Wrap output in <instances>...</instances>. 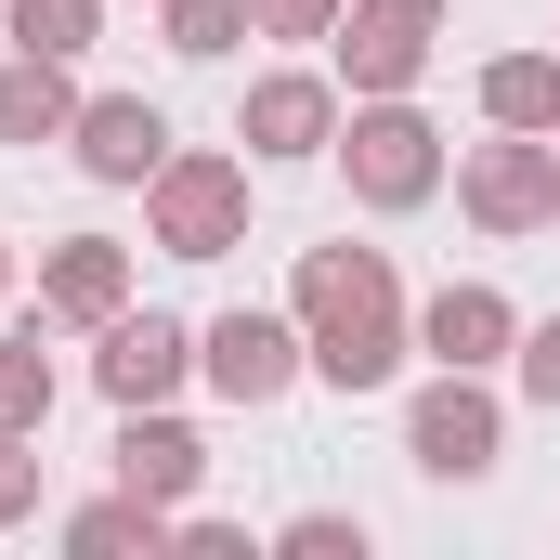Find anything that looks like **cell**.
Masks as SVG:
<instances>
[{
    "instance_id": "cell-1",
    "label": "cell",
    "mask_w": 560,
    "mask_h": 560,
    "mask_svg": "<svg viewBox=\"0 0 560 560\" xmlns=\"http://www.w3.org/2000/svg\"><path fill=\"white\" fill-rule=\"evenodd\" d=\"M287 313H300V352H313L326 392H392V365L418 352L405 287H392V248H300Z\"/></svg>"
},
{
    "instance_id": "cell-2",
    "label": "cell",
    "mask_w": 560,
    "mask_h": 560,
    "mask_svg": "<svg viewBox=\"0 0 560 560\" xmlns=\"http://www.w3.org/2000/svg\"><path fill=\"white\" fill-rule=\"evenodd\" d=\"M143 235H156L170 261H222V248H248V156L170 143V170L143 183Z\"/></svg>"
},
{
    "instance_id": "cell-3",
    "label": "cell",
    "mask_w": 560,
    "mask_h": 560,
    "mask_svg": "<svg viewBox=\"0 0 560 560\" xmlns=\"http://www.w3.org/2000/svg\"><path fill=\"white\" fill-rule=\"evenodd\" d=\"M326 156L352 170V196H365V209H430V196H443V131H430V118L405 105V92H378V105H352Z\"/></svg>"
},
{
    "instance_id": "cell-4",
    "label": "cell",
    "mask_w": 560,
    "mask_h": 560,
    "mask_svg": "<svg viewBox=\"0 0 560 560\" xmlns=\"http://www.w3.org/2000/svg\"><path fill=\"white\" fill-rule=\"evenodd\" d=\"M456 209L482 222V235H535L560 209V131H495L456 156Z\"/></svg>"
},
{
    "instance_id": "cell-5",
    "label": "cell",
    "mask_w": 560,
    "mask_h": 560,
    "mask_svg": "<svg viewBox=\"0 0 560 560\" xmlns=\"http://www.w3.org/2000/svg\"><path fill=\"white\" fill-rule=\"evenodd\" d=\"M495 443H509V405L482 392V365H443L418 405H405V456H418L430 482H482Z\"/></svg>"
},
{
    "instance_id": "cell-6",
    "label": "cell",
    "mask_w": 560,
    "mask_h": 560,
    "mask_svg": "<svg viewBox=\"0 0 560 560\" xmlns=\"http://www.w3.org/2000/svg\"><path fill=\"white\" fill-rule=\"evenodd\" d=\"M430 39H443V0H339V79H352V105L418 92Z\"/></svg>"
},
{
    "instance_id": "cell-7",
    "label": "cell",
    "mask_w": 560,
    "mask_h": 560,
    "mask_svg": "<svg viewBox=\"0 0 560 560\" xmlns=\"http://www.w3.org/2000/svg\"><path fill=\"white\" fill-rule=\"evenodd\" d=\"M196 378H209L222 405H287V392L313 378L300 313H222V326H196Z\"/></svg>"
},
{
    "instance_id": "cell-8",
    "label": "cell",
    "mask_w": 560,
    "mask_h": 560,
    "mask_svg": "<svg viewBox=\"0 0 560 560\" xmlns=\"http://www.w3.org/2000/svg\"><path fill=\"white\" fill-rule=\"evenodd\" d=\"M92 378H105V405H170L196 378V326L183 313H105L92 326Z\"/></svg>"
},
{
    "instance_id": "cell-9",
    "label": "cell",
    "mask_w": 560,
    "mask_h": 560,
    "mask_svg": "<svg viewBox=\"0 0 560 560\" xmlns=\"http://www.w3.org/2000/svg\"><path fill=\"white\" fill-rule=\"evenodd\" d=\"M235 143H248V156H326V143H339V79H313V66H275V79H248V105H235Z\"/></svg>"
},
{
    "instance_id": "cell-10",
    "label": "cell",
    "mask_w": 560,
    "mask_h": 560,
    "mask_svg": "<svg viewBox=\"0 0 560 560\" xmlns=\"http://www.w3.org/2000/svg\"><path fill=\"white\" fill-rule=\"evenodd\" d=\"M39 313H52V326L131 313V248H118V235H52V248H39Z\"/></svg>"
},
{
    "instance_id": "cell-11",
    "label": "cell",
    "mask_w": 560,
    "mask_h": 560,
    "mask_svg": "<svg viewBox=\"0 0 560 560\" xmlns=\"http://www.w3.org/2000/svg\"><path fill=\"white\" fill-rule=\"evenodd\" d=\"M66 143H79V170H92V183H156V170H170V118H156L143 92H92Z\"/></svg>"
},
{
    "instance_id": "cell-12",
    "label": "cell",
    "mask_w": 560,
    "mask_h": 560,
    "mask_svg": "<svg viewBox=\"0 0 560 560\" xmlns=\"http://www.w3.org/2000/svg\"><path fill=\"white\" fill-rule=\"evenodd\" d=\"M118 482L156 495V509H183V495L209 482V443L170 418V405H118Z\"/></svg>"
},
{
    "instance_id": "cell-13",
    "label": "cell",
    "mask_w": 560,
    "mask_h": 560,
    "mask_svg": "<svg viewBox=\"0 0 560 560\" xmlns=\"http://www.w3.org/2000/svg\"><path fill=\"white\" fill-rule=\"evenodd\" d=\"M418 352L430 365H495V352H522V313L469 275V287H443V300L418 313Z\"/></svg>"
},
{
    "instance_id": "cell-14",
    "label": "cell",
    "mask_w": 560,
    "mask_h": 560,
    "mask_svg": "<svg viewBox=\"0 0 560 560\" xmlns=\"http://www.w3.org/2000/svg\"><path fill=\"white\" fill-rule=\"evenodd\" d=\"M66 131H79L66 52H13V66H0V143H66Z\"/></svg>"
},
{
    "instance_id": "cell-15",
    "label": "cell",
    "mask_w": 560,
    "mask_h": 560,
    "mask_svg": "<svg viewBox=\"0 0 560 560\" xmlns=\"http://www.w3.org/2000/svg\"><path fill=\"white\" fill-rule=\"evenodd\" d=\"M482 118L495 131H560V66L548 52H495L482 66Z\"/></svg>"
},
{
    "instance_id": "cell-16",
    "label": "cell",
    "mask_w": 560,
    "mask_h": 560,
    "mask_svg": "<svg viewBox=\"0 0 560 560\" xmlns=\"http://www.w3.org/2000/svg\"><path fill=\"white\" fill-rule=\"evenodd\" d=\"M170 522H183V509H156V495H131V482H118V495L66 509V548H79V560H105V548H170Z\"/></svg>"
},
{
    "instance_id": "cell-17",
    "label": "cell",
    "mask_w": 560,
    "mask_h": 560,
    "mask_svg": "<svg viewBox=\"0 0 560 560\" xmlns=\"http://www.w3.org/2000/svg\"><path fill=\"white\" fill-rule=\"evenodd\" d=\"M92 39H105V0H13V52H66L79 66Z\"/></svg>"
},
{
    "instance_id": "cell-18",
    "label": "cell",
    "mask_w": 560,
    "mask_h": 560,
    "mask_svg": "<svg viewBox=\"0 0 560 560\" xmlns=\"http://www.w3.org/2000/svg\"><path fill=\"white\" fill-rule=\"evenodd\" d=\"M0 430H52V352L0 339Z\"/></svg>"
},
{
    "instance_id": "cell-19",
    "label": "cell",
    "mask_w": 560,
    "mask_h": 560,
    "mask_svg": "<svg viewBox=\"0 0 560 560\" xmlns=\"http://www.w3.org/2000/svg\"><path fill=\"white\" fill-rule=\"evenodd\" d=\"M156 13H170V52H196V66L248 39V0H156Z\"/></svg>"
},
{
    "instance_id": "cell-20",
    "label": "cell",
    "mask_w": 560,
    "mask_h": 560,
    "mask_svg": "<svg viewBox=\"0 0 560 560\" xmlns=\"http://www.w3.org/2000/svg\"><path fill=\"white\" fill-rule=\"evenodd\" d=\"M39 522V430H0V535Z\"/></svg>"
},
{
    "instance_id": "cell-21",
    "label": "cell",
    "mask_w": 560,
    "mask_h": 560,
    "mask_svg": "<svg viewBox=\"0 0 560 560\" xmlns=\"http://www.w3.org/2000/svg\"><path fill=\"white\" fill-rule=\"evenodd\" d=\"M275 548H287V560H365V522H339V509H300Z\"/></svg>"
},
{
    "instance_id": "cell-22",
    "label": "cell",
    "mask_w": 560,
    "mask_h": 560,
    "mask_svg": "<svg viewBox=\"0 0 560 560\" xmlns=\"http://www.w3.org/2000/svg\"><path fill=\"white\" fill-rule=\"evenodd\" d=\"M261 39H339V0H248Z\"/></svg>"
},
{
    "instance_id": "cell-23",
    "label": "cell",
    "mask_w": 560,
    "mask_h": 560,
    "mask_svg": "<svg viewBox=\"0 0 560 560\" xmlns=\"http://www.w3.org/2000/svg\"><path fill=\"white\" fill-rule=\"evenodd\" d=\"M509 365H522V392H535V405H560V313H548V326H522V352H509Z\"/></svg>"
},
{
    "instance_id": "cell-24",
    "label": "cell",
    "mask_w": 560,
    "mask_h": 560,
    "mask_svg": "<svg viewBox=\"0 0 560 560\" xmlns=\"http://www.w3.org/2000/svg\"><path fill=\"white\" fill-rule=\"evenodd\" d=\"M0 287H13V248H0Z\"/></svg>"
},
{
    "instance_id": "cell-25",
    "label": "cell",
    "mask_w": 560,
    "mask_h": 560,
    "mask_svg": "<svg viewBox=\"0 0 560 560\" xmlns=\"http://www.w3.org/2000/svg\"><path fill=\"white\" fill-rule=\"evenodd\" d=\"M548 222H560V209H548Z\"/></svg>"
}]
</instances>
